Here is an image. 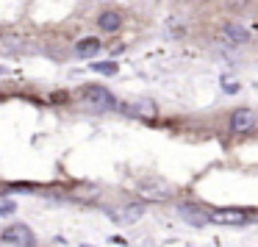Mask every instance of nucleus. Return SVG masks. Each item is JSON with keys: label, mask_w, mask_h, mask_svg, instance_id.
Masks as SVG:
<instances>
[{"label": "nucleus", "mask_w": 258, "mask_h": 247, "mask_svg": "<svg viewBox=\"0 0 258 247\" xmlns=\"http://www.w3.org/2000/svg\"><path fill=\"white\" fill-rule=\"evenodd\" d=\"M139 195L150 203H161L172 197V186L164 178H145V180H139Z\"/></svg>", "instance_id": "obj_1"}, {"label": "nucleus", "mask_w": 258, "mask_h": 247, "mask_svg": "<svg viewBox=\"0 0 258 247\" xmlns=\"http://www.w3.org/2000/svg\"><path fill=\"white\" fill-rule=\"evenodd\" d=\"M0 239L6 241V244H14V247H36L34 230L23 222H14V225H9V228H3Z\"/></svg>", "instance_id": "obj_2"}, {"label": "nucleus", "mask_w": 258, "mask_h": 247, "mask_svg": "<svg viewBox=\"0 0 258 247\" xmlns=\"http://www.w3.org/2000/svg\"><path fill=\"white\" fill-rule=\"evenodd\" d=\"M25 53H34V45L25 36H0V56H25Z\"/></svg>", "instance_id": "obj_3"}, {"label": "nucleus", "mask_w": 258, "mask_h": 247, "mask_svg": "<svg viewBox=\"0 0 258 247\" xmlns=\"http://www.w3.org/2000/svg\"><path fill=\"white\" fill-rule=\"evenodd\" d=\"M81 97H84L89 106H97V108H111V106H117L114 95L106 89V86H84V89H81Z\"/></svg>", "instance_id": "obj_4"}, {"label": "nucleus", "mask_w": 258, "mask_h": 247, "mask_svg": "<svg viewBox=\"0 0 258 247\" xmlns=\"http://www.w3.org/2000/svg\"><path fill=\"white\" fill-rule=\"evenodd\" d=\"M211 222L214 225H247L250 214L241 211V208H219V211H211Z\"/></svg>", "instance_id": "obj_5"}, {"label": "nucleus", "mask_w": 258, "mask_h": 247, "mask_svg": "<svg viewBox=\"0 0 258 247\" xmlns=\"http://www.w3.org/2000/svg\"><path fill=\"white\" fill-rule=\"evenodd\" d=\"M258 122L255 111H250V108H239V111L230 114V131L233 134H247V131H252Z\"/></svg>", "instance_id": "obj_6"}, {"label": "nucleus", "mask_w": 258, "mask_h": 247, "mask_svg": "<svg viewBox=\"0 0 258 247\" xmlns=\"http://www.w3.org/2000/svg\"><path fill=\"white\" fill-rule=\"evenodd\" d=\"M178 211H180V217H183L189 225H195V228H203V225L211 222V214H206L200 206H189V203H183Z\"/></svg>", "instance_id": "obj_7"}, {"label": "nucleus", "mask_w": 258, "mask_h": 247, "mask_svg": "<svg viewBox=\"0 0 258 247\" xmlns=\"http://www.w3.org/2000/svg\"><path fill=\"white\" fill-rule=\"evenodd\" d=\"M222 36L230 42V45H239V47L250 42V34H247V28H241L239 23H225V25H222Z\"/></svg>", "instance_id": "obj_8"}, {"label": "nucleus", "mask_w": 258, "mask_h": 247, "mask_svg": "<svg viewBox=\"0 0 258 247\" xmlns=\"http://www.w3.org/2000/svg\"><path fill=\"white\" fill-rule=\"evenodd\" d=\"M125 111H128L131 117L153 119L158 114V108H156V103H153V100H136V103H131V106H125Z\"/></svg>", "instance_id": "obj_9"}, {"label": "nucleus", "mask_w": 258, "mask_h": 247, "mask_svg": "<svg viewBox=\"0 0 258 247\" xmlns=\"http://www.w3.org/2000/svg\"><path fill=\"white\" fill-rule=\"evenodd\" d=\"M142 214H145V206L134 203V206H125V208H119V211H114V219H117V222H125V225H134Z\"/></svg>", "instance_id": "obj_10"}, {"label": "nucleus", "mask_w": 258, "mask_h": 247, "mask_svg": "<svg viewBox=\"0 0 258 247\" xmlns=\"http://www.w3.org/2000/svg\"><path fill=\"white\" fill-rule=\"evenodd\" d=\"M97 25H100L106 34H114V31L122 28V14L119 12H103L100 17H97Z\"/></svg>", "instance_id": "obj_11"}, {"label": "nucleus", "mask_w": 258, "mask_h": 247, "mask_svg": "<svg viewBox=\"0 0 258 247\" xmlns=\"http://www.w3.org/2000/svg\"><path fill=\"white\" fill-rule=\"evenodd\" d=\"M75 50H78L81 58H92L100 53V39H95V36H86V39H81L78 45H75Z\"/></svg>", "instance_id": "obj_12"}, {"label": "nucleus", "mask_w": 258, "mask_h": 247, "mask_svg": "<svg viewBox=\"0 0 258 247\" xmlns=\"http://www.w3.org/2000/svg\"><path fill=\"white\" fill-rule=\"evenodd\" d=\"M92 70H95V73L114 75V73H117V64H100V61H95V64H92Z\"/></svg>", "instance_id": "obj_13"}, {"label": "nucleus", "mask_w": 258, "mask_h": 247, "mask_svg": "<svg viewBox=\"0 0 258 247\" xmlns=\"http://www.w3.org/2000/svg\"><path fill=\"white\" fill-rule=\"evenodd\" d=\"M17 211V206H14L12 200H0V217H9V214Z\"/></svg>", "instance_id": "obj_14"}, {"label": "nucleus", "mask_w": 258, "mask_h": 247, "mask_svg": "<svg viewBox=\"0 0 258 247\" xmlns=\"http://www.w3.org/2000/svg\"><path fill=\"white\" fill-rule=\"evenodd\" d=\"M228 95H233V92H239V84H233V81H225V86H222Z\"/></svg>", "instance_id": "obj_15"}]
</instances>
